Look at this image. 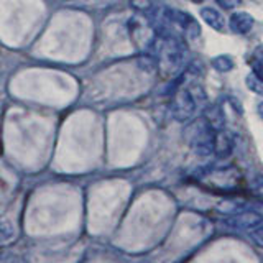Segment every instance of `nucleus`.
<instances>
[{
  "instance_id": "f257e3e1",
  "label": "nucleus",
  "mask_w": 263,
  "mask_h": 263,
  "mask_svg": "<svg viewBox=\"0 0 263 263\" xmlns=\"http://www.w3.org/2000/svg\"><path fill=\"white\" fill-rule=\"evenodd\" d=\"M229 27L235 35H245L253 28V16L247 12H237L230 18Z\"/></svg>"
},
{
  "instance_id": "f03ea898",
  "label": "nucleus",
  "mask_w": 263,
  "mask_h": 263,
  "mask_svg": "<svg viewBox=\"0 0 263 263\" xmlns=\"http://www.w3.org/2000/svg\"><path fill=\"white\" fill-rule=\"evenodd\" d=\"M202 18L208 22L214 30H217V31H224L226 30V18L222 16V13H219L217 10H214V8H204Z\"/></svg>"
},
{
  "instance_id": "7ed1b4c3",
  "label": "nucleus",
  "mask_w": 263,
  "mask_h": 263,
  "mask_svg": "<svg viewBox=\"0 0 263 263\" xmlns=\"http://www.w3.org/2000/svg\"><path fill=\"white\" fill-rule=\"evenodd\" d=\"M249 61L252 66V72L255 76H258L260 79H263V46H257L253 49Z\"/></svg>"
},
{
  "instance_id": "20e7f679",
  "label": "nucleus",
  "mask_w": 263,
  "mask_h": 263,
  "mask_svg": "<svg viewBox=\"0 0 263 263\" xmlns=\"http://www.w3.org/2000/svg\"><path fill=\"white\" fill-rule=\"evenodd\" d=\"M212 66L220 72H227L230 69H234V60L230 56H219L212 61Z\"/></svg>"
},
{
  "instance_id": "39448f33",
  "label": "nucleus",
  "mask_w": 263,
  "mask_h": 263,
  "mask_svg": "<svg viewBox=\"0 0 263 263\" xmlns=\"http://www.w3.org/2000/svg\"><path fill=\"white\" fill-rule=\"evenodd\" d=\"M245 82H247V87H249L252 92L263 96V79H260L258 76H255L253 72H250L249 76H247Z\"/></svg>"
},
{
  "instance_id": "423d86ee",
  "label": "nucleus",
  "mask_w": 263,
  "mask_h": 263,
  "mask_svg": "<svg viewBox=\"0 0 263 263\" xmlns=\"http://www.w3.org/2000/svg\"><path fill=\"white\" fill-rule=\"evenodd\" d=\"M216 2L222 8H226V10H232V8H235L238 4H240V0H216Z\"/></svg>"
},
{
  "instance_id": "0eeeda50",
  "label": "nucleus",
  "mask_w": 263,
  "mask_h": 263,
  "mask_svg": "<svg viewBox=\"0 0 263 263\" xmlns=\"http://www.w3.org/2000/svg\"><path fill=\"white\" fill-rule=\"evenodd\" d=\"M252 238H253V240L257 242L260 247H263V226L253 230V232H252Z\"/></svg>"
},
{
  "instance_id": "6e6552de",
  "label": "nucleus",
  "mask_w": 263,
  "mask_h": 263,
  "mask_svg": "<svg viewBox=\"0 0 263 263\" xmlns=\"http://www.w3.org/2000/svg\"><path fill=\"white\" fill-rule=\"evenodd\" d=\"M258 115H260L261 120H263V102H260V104H258Z\"/></svg>"
}]
</instances>
